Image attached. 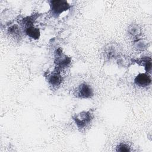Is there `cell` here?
<instances>
[{
  "mask_svg": "<svg viewBox=\"0 0 152 152\" xmlns=\"http://www.w3.org/2000/svg\"><path fill=\"white\" fill-rule=\"evenodd\" d=\"M72 118L79 129H84L91 123L93 115L90 110H84L75 114Z\"/></svg>",
  "mask_w": 152,
  "mask_h": 152,
  "instance_id": "1",
  "label": "cell"
},
{
  "mask_svg": "<svg viewBox=\"0 0 152 152\" xmlns=\"http://www.w3.org/2000/svg\"><path fill=\"white\" fill-rule=\"evenodd\" d=\"M49 2L51 14L55 17H58L62 12L67 11L71 7V5L66 1L53 0Z\"/></svg>",
  "mask_w": 152,
  "mask_h": 152,
  "instance_id": "2",
  "label": "cell"
},
{
  "mask_svg": "<svg viewBox=\"0 0 152 152\" xmlns=\"http://www.w3.org/2000/svg\"><path fill=\"white\" fill-rule=\"evenodd\" d=\"M71 62V58L68 56L63 52L62 49L60 48L56 49L55 51V59L54 63L56 68L61 70L68 66Z\"/></svg>",
  "mask_w": 152,
  "mask_h": 152,
  "instance_id": "3",
  "label": "cell"
},
{
  "mask_svg": "<svg viewBox=\"0 0 152 152\" xmlns=\"http://www.w3.org/2000/svg\"><path fill=\"white\" fill-rule=\"evenodd\" d=\"M75 95L80 99H89L93 96L94 91L91 86L86 83H83L77 88Z\"/></svg>",
  "mask_w": 152,
  "mask_h": 152,
  "instance_id": "4",
  "label": "cell"
},
{
  "mask_svg": "<svg viewBox=\"0 0 152 152\" xmlns=\"http://www.w3.org/2000/svg\"><path fill=\"white\" fill-rule=\"evenodd\" d=\"M134 81L137 86L145 87L150 85L151 83V78L150 75L147 72L139 73L134 78Z\"/></svg>",
  "mask_w": 152,
  "mask_h": 152,
  "instance_id": "5",
  "label": "cell"
},
{
  "mask_svg": "<svg viewBox=\"0 0 152 152\" xmlns=\"http://www.w3.org/2000/svg\"><path fill=\"white\" fill-rule=\"evenodd\" d=\"M48 81L53 87H57L61 85L62 82V77L60 70L55 69L50 74L48 75Z\"/></svg>",
  "mask_w": 152,
  "mask_h": 152,
  "instance_id": "6",
  "label": "cell"
},
{
  "mask_svg": "<svg viewBox=\"0 0 152 152\" xmlns=\"http://www.w3.org/2000/svg\"><path fill=\"white\" fill-rule=\"evenodd\" d=\"M119 49L115 44H109L107 45L104 49V53L109 59L117 57L119 55Z\"/></svg>",
  "mask_w": 152,
  "mask_h": 152,
  "instance_id": "7",
  "label": "cell"
},
{
  "mask_svg": "<svg viewBox=\"0 0 152 152\" xmlns=\"http://www.w3.org/2000/svg\"><path fill=\"white\" fill-rule=\"evenodd\" d=\"M24 31L27 36L34 40L39 39L40 36V29L34 27V25L24 28Z\"/></svg>",
  "mask_w": 152,
  "mask_h": 152,
  "instance_id": "8",
  "label": "cell"
},
{
  "mask_svg": "<svg viewBox=\"0 0 152 152\" xmlns=\"http://www.w3.org/2000/svg\"><path fill=\"white\" fill-rule=\"evenodd\" d=\"M139 62H137L140 63V64L144 66L146 72L150 73L151 71V59L150 57H145L141 58L138 60Z\"/></svg>",
  "mask_w": 152,
  "mask_h": 152,
  "instance_id": "9",
  "label": "cell"
},
{
  "mask_svg": "<svg viewBox=\"0 0 152 152\" xmlns=\"http://www.w3.org/2000/svg\"><path fill=\"white\" fill-rule=\"evenodd\" d=\"M8 32L10 34L12 35L14 37H20V36L21 34V31H20V28L16 24L10 26L8 28Z\"/></svg>",
  "mask_w": 152,
  "mask_h": 152,
  "instance_id": "10",
  "label": "cell"
},
{
  "mask_svg": "<svg viewBox=\"0 0 152 152\" xmlns=\"http://www.w3.org/2000/svg\"><path fill=\"white\" fill-rule=\"evenodd\" d=\"M116 151L121 152H128L131 151L130 147L126 143L121 142L116 147Z\"/></svg>",
  "mask_w": 152,
  "mask_h": 152,
  "instance_id": "11",
  "label": "cell"
},
{
  "mask_svg": "<svg viewBox=\"0 0 152 152\" xmlns=\"http://www.w3.org/2000/svg\"><path fill=\"white\" fill-rule=\"evenodd\" d=\"M129 33L132 36L135 37L136 36H138V34L140 33V31H139V30H138L137 27H136L135 26H131L129 27Z\"/></svg>",
  "mask_w": 152,
  "mask_h": 152,
  "instance_id": "12",
  "label": "cell"
},
{
  "mask_svg": "<svg viewBox=\"0 0 152 152\" xmlns=\"http://www.w3.org/2000/svg\"><path fill=\"white\" fill-rule=\"evenodd\" d=\"M134 46L138 49H143L145 48V45L142 40H137L134 42Z\"/></svg>",
  "mask_w": 152,
  "mask_h": 152,
  "instance_id": "13",
  "label": "cell"
}]
</instances>
